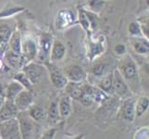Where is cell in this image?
<instances>
[{
  "mask_svg": "<svg viewBox=\"0 0 149 139\" xmlns=\"http://www.w3.org/2000/svg\"><path fill=\"white\" fill-rule=\"evenodd\" d=\"M118 71L120 73L123 80L129 86L131 92L136 93L140 88V76L137 64L130 55L123 56L120 60Z\"/></svg>",
  "mask_w": 149,
  "mask_h": 139,
  "instance_id": "cell-1",
  "label": "cell"
},
{
  "mask_svg": "<svg viewBox=\"0 0 149 139\" xmlns=\"http://www.w3.org/2000/svg\"><path fill=\"white\" fill-rule=\"evenodd\" d=\"M17 120L19 122V131L22 133V139H34L38 135L39 124L33 122L29 115L27 111L19 112L17 115Z\"/></svg>",
  "mask_w": 149,
  "mask_h": 139,
  "instance_id": "cell-2",
  "label": "cell"
},
{
  "mask_svg": "<svg viewBox=\"0 0 149 139\" xmlns=\"http://www.w3.org/2000/svg\"><path fill=\"white\" fill-rule=\"evenodd\" d=\"M47 69L41 63L29 62L22 67V73L26 75L30 83L33 85L39 84L43 80Z\"/></svg>",
  "mask_w": 149,
  "mask_h": 139,
  "instance_id": "cell-3",
  "label": "cell"
},
{
  "mask_svg": "<svg viewBox=\"0 0 149 139\" xmlns=\"http://www.w3.org/2000/svg\"><path fill=\"white\" fill-rule=\"evenodd\" d=\"M38 44L37 41L31 36H24L22 38V47H20V56L22 57L25 64H27L37 58Z\"/></svg>",
  "mask_w": 149,
  "mask_h": 139,
  "instance_id": "cell-4",
  "label": "cell"
},
{
  "mask_svg": "<svg viewBox=\"0 0 149 139\" xmlns=\"http://www.w3.org/2000/svg\"><path fill=\"white\" fill-rule=\"evenodd\" d=\"M0 138L1 139H22L19 125L17 118L0 122Z\"/></svg>",
  "mask_w": 149,
  "mask_h": 139,
  "instance_id": "cell-5",
  "label": "cell"
},
{
  "mask_svg": "<svg viewBox=\"0 0 149 139\" xmlns=\"http://www.w3.org/2000/svg\"><path fill=\"white\" fill-rule=\"evenodd\" d=\"M54 37L53 35L49 33H43L40 35L39 41H38V53L37 57L41 62L47 61L49 57L51 48H52Z\"/></svg>",
  "mask_w": 149,
  "mask_h": 139,
  "instance_id": "cell-6",
  "label": "cell"
},
{
  "mask_svg": "<svg viewBox=\"0 0 149 139\" xmlns=\"http://www.w3.org/2000/svg\"><path fill=\"white\" fill-rule=\"evenodd\" d=\"M113 74V94L117 95L120 97L127 98L131 94V90L129 86L127 85L125 81L123 80L120 73L117 69L112 73Z\"/></svg>",
  "mask_w": 149,
  "mask_h": 139,
  "instance_id": "cell-7",
  "label": "cell"
},
{
  "mask_svg": "<svg viewBox=\"0 0 149 139\" xmlns=\"http://www.w3.org/2000/svg\"><path fill=\"white\" fill-rule=\"evenodd\" d=\"M64 73L70 83L75 84H83L87 79V73L86 71L79 65H71L68 67Z\"/></svg>",
  "mask_w": 149,
  "mask_h": 139,
  "instance_id": "cell-8",
  "label": "cell"
},
{
  "mask_svg": "<svg viewBox=\"0 0 149 139\" xmlns=\"http://www.w3.org/2000/svg\"><path fill=\"white\" fill-rule=\"evenodd\" d=\"M50 82L52 83L54 87L56 89H65L67 85L69 84V81L64 73L63 71H61L56 66L51 65L48 69Z\"/></svg>",
  "mask_w": 149,
  "mask_h": 139,
  "instance_id": "cell-9",
  "label": "cell"
},
{
  "mask_svg": "<svg viewBox=\"0 0 149 139\" xmlns=\"http://www.w3.org/2000/svg\"><path fill=\"white\" fill-rule=\"evenodd\" d=\"M119 115L122 120L132 122L135 119V101L131 97L124 98L120 107Z\"/></svg>",
  "mask_w": 149,
  "mask_h": 139,
  "instance_id": "cell-10",
  "label": "cell"
},
{
  "mask_svg": "<svg viewBox=\"0 0 149 139\" xmlns=\"http://www.w3.org/2000/svg\"><path fill=\"white\" fill-rule=\"evenodd\" d=\"M33 100L34 98L32 92L24 89L16 96L13 102L19 112H24L27 111L33 105Z\"/></svg>",
  "mask_w": 149,
  "mask_h": 139,
  "instance_id": "cell-11",
  "label": "cell"
},
{
  "mask_svg": "<svg viewBox=\"0 0 149 139\" xmlns=\"http://www.w3.org/2000/svg\"><path fill=\"white\" fill-rule=\"evenodd\" d=\"M19 114V110H17L13 101L6 100L2 107L0 108V122H6L16 118Z\"/></svg>",
  "mask_w": 149,
  "mask_h": 139,
  "instance_id": "cell-12",
  "label": "cell"
},
{
  "mask_svg": "<svg viewBox=\"0 0 149 139\" xmlns=\"http://www.w3.org/2000/svg\"><path fill=\"white\" fill-rule=\"evenodd\" d=\"M66 55V46L60 40L54 39L52 48H51L49 59L51 62H58L62 59Z\"/></svg>",
  "mask_w": 149,
  "mask_h": 139,
  "instance_id": "cell-13",
  "label": "cell"
},
{
  "mask_svg": "<svg viewBox=\"0 0 149 139\" xmlns=\"http://www.w3.org/2000/svg\"><path fill=\"white\" fill-rule=\"evenodd\" d=\"M23 90V86L19 85L18 82L13 80L5 86V98L6 100L14 101L16 96Z\"/></svg>",
  "mask_w": 149,
  "mask_h": 139,
  "instance_id": "cell-14",
  "label": "cell"
},
{
  "mask_svg": "<svg viewBox=\"0 0 149 139\" xmlns=\"http://www.w3.org/2000/svg\"><path fill=\"white\" fill-rule=\"evenodd\" d=\"M65 91L67 96L71 99L80 101L84 94V84H75L69 82V84L65 87Z\"/></svg>",
  "mask_w": 149,
  "mask_h": 139,
  "instance_id": "cell-15",
  "label": "cell"
},
{
  "mask_svg": "<svg viewBox=\"0 0 149 139\" xmlns=\"http://www.w3.org/2000/svg\"><path fill=\"white\" fill-rule=\"evenodd\" d=\"M96 87L107 95L113 94V74L112 73H107V75L103 76L102 78L98 79L96 83Z\"/></svg>",
  "mask_w": 149,
  "mask_h": 139,
  "instance_id": "cell-16",
  "label": "cell"
},
{
  "mask_svg": "<svg viewBox=\"0 0 149 139\" xmlns=\"http://www.w3.org/2000/svg\"><path fill=\"white\" fill-rule=\"evenodd\" d=\"M132 46L135 53L138 55L146 56L149 52V44L148 40L143 37H136L132 38Z\"/></svg>",
  "mask_w": 149,
  "mask_h": 139,
  "instance_id": "cell-17",
  "label": "cell"
},
{
  "mask_svg": "<svg viewBox=\"0 0 149 139\" xmlns=\"http://www.w3.org/2000/svg\"><path fill=\"white\" fill-rule=\"evenodd\" d=\"M74 22V17L69 10H60L56 18V28L62 29L70 26V25Z\"/></svg>",
  "mask_w": 149,
  "mask_h": 139,
  "instance_id": "cell-18",
  "label": "cell"
},
{
  "mask_svg": "<svg viewBox=\"0 0 149 139\" xmlns=\"http://www.w3.org/2000/svg\"><path fill=\"white\" fill-rule=\"evenodd\" d=\"M58 111L60 118H68L71 111H72V105H71V98L68 96H64L58 102Z\"/></svg>",
  "mask_w": 149,
  "mask_h": 139,
  "instance_id": "cell-19",
  "label": "cell"
},
{
  "mask_svg": "<svg viewBox=\"0 0 149 139\" xmlns=\"http://www.w3.org/2000/svg\"><path fill=\"white\" fill-rule=\"evenodd\" d=\"M5 59H6L7 64L14 69L22 68V67L25 65L22 57L20 55L13 53L12 51H10L9 49L7 51L6 54H5Z\"/></svg>",
  "mask_w": 149,
  "mask_h": 139,
  "instance_id": "cell-20",
  "label": "cell"
},
{
  "mask_svg": "<svg viewBox=\"0 0 149 139\" xmlns=\"http://www.w3.org/2000/svg\"><path fill=\"white\" fill-rule=\"evenodd\" d=\"M105 51V46H104V41L102 39L98 40L97 42L95 43H90L89 47H88V53H87V57L90 60H93L96 57L100 56L102 53H104Z\"/></svg>",
  "mask_w": 149,
  "mask_h": 139,
  "instance_id": "cell-21",
  "label": "cell"
},
{
  "mask_svg": "<svg viewBox=\"0 0 149 139\" xmlns=\"http://www.w3.org/2000/svg\"><path fill=\"white\" fill-rule=\"evenodd\" d=\"M9 50L13 53L20 55V47H22V35L19 32H14L11 34L8 41Z\"/></svg>",
  "mask_w": 149,
  "mask_h": 139,
  "instance_id": "cell-22",
  "label": "cell"
},
{
  "mask_svg": "<svg viewBox=\"0 0 149 139\" xmlns=\"http://www.w3.org/2000/svg\"><path fill=\"white\" fill-rule=\"evenodd\" d=\"M27 114L29 117L35 122H40L45 119V110L39 106H32L27 110Z\"/></svg>",
  "mask_w": 149,
  "mask_h": 139,
  "instance_id": "cell-23",
  "label": "cell"
},
{
  "mask_svg": "<svg viewBox=\"0 0 149 139\" xmlns=\"http://www.w3.org/2000/svg\"><path fill=\"white\" fill-rule=\"evenodd\" d=\"M149 99L146 96H141L135 102V117H141L147 111Z\"/></svg>",
  "mask_w": 149,
  "mask_h": 139,
  "instance_id": "cell-24",
  "label": "cell"
},
{
  "mask_svg": "<svg viewBox=\"0 0 149 139\" xmlns=\"http://www.w3.org/2000/svg\"><path fill=\"white\" fill-rule=\"evenodd\" d=\"M47 117H48V121L50 123H56V122H58V121H59L60 115L58 111V101L51 102V104L48 108Z\"/></svg>",
  "mask_w": 149,
  "mask_h": 139,
  "instance_id": "cell-25",
  "label": "cell"
},
{
  "mask_svg": "<svg viewBox=\"0 0 149 139\" xmlns=\"http://www.w3.org/2000/svg\"><path fill=\"white\" fill-rule=\"evenodd\" d=\"M14 81H16L18 82V83L19 85H22L23 86V88L25 90H28L30 92H32L33 91V85L30 83V81L29 79L26 77V75H25L22 71H19V73H16L14 75Z\"/></svg>",
  "mask_w": 149,
  "mask_h": 139,
  "instance_id": "cell-26",
  "label": "cell"
},
{
  "mask_svg": "<svg viewBox=\"0 0 149 139\" xmlns=\"http://www.w3.org/2000/svg\"><path fill=\"white\" fill-rule=\"evenodd\" d=\"M78 18H79V22L81 26H83V28L86 31V32H89L91 30V24H90L88 15H87V11L85 9H84V8L79 9Z\"/></svg>",
  "mask_w": 149,
  "mask_h": 139,
  "instance_id": "cell-27",
  "label": "cell"
},
{
  "mask_svg": "<svg viewBox=\"0 0 149 139\" xmlns=\"http://www.w3.org/2000/svg\"><path fill=\"white\" fill-rule=\"evenodd\" d=\"M107 65L104 64V63H98V64H96L95 65L93 68H92L91 71H92V73L94 74L95 77H97L98 79L102 78L103 76H105L107 75L109 73H107Z\"/></svg>",
  "mask_w": 149,
  "mask_h": 139,
  "instance_id": "cell-28",
  "label": "cell"
},
{
  "mask_svg": "<svg viewBox=\"0 0 149 139\" xmlns=\"http://www.w3.org/2000/svg\"><path fill=\"white\" fill-rule=\"evenodd\" d=\"M128 32L133 38L136 37H143V34L141 32V28L138 22H132L128 26Z\"/></svg>",
  "mask_w": 149,
  "mask_h": 139,
  "instance_id": "cell-29",
  "label": "cell"
},
{
  "mask_svg": "<svg viewBox=\"0 0 149 139\" xmlns=\"http://www.w3.org/2000/svg\"><path fill=\"white\" fill-rule=\"evenodd\" d=\"M23 9H24V8L18 7V6L8 8L5 9V10H2L1 13H0V18H8V17H10V16H13L14 14L22 11V10H23Z\"/></svg>",
  "mask_w": 149,
  "mask_h": 139,
  "instance_id": "cell-30",
  "label": "cell"
},
{
  "mask_svg": "<svg viewBox=\"0 0 149 139\" xmlns=\"http://www.w3.org/2000/svg\"><path fill=\"white\" fill-rule=\"evenodd\" d=\"M88 3H89V7L92 9L91 12H93V13L99 12L105 4L104 1H89Z\"/></svg>",
  "mask_w": 149,
  "mask_h": 139,
  "instance_id": "cell-31",
  "label": "cell"
},
{
  "mask_svg": "<svg viewBox=\"0 0 149 139\" xmlns=\"http://www.w3.org/2000/svg\"><path fill=\"white\" fill-rule=\"evenodd\" d=\"M0 34L8 40L9 39L10 35H11V30L9 29L8 25H1L0 26Z\"/></svg>",
  "mask_w": 149,
  "mask_h": 139,
  "instance_id": "cell-32",
  "label": "cell"
},
{
  "mask_svg": "<svg viewBox=\"0 0 149 139\" xmlns=\"http://www.w3.org/2000/svg\"><path fill=\"white\" fill-rule=\"evenodd\" d=\"M56 129L53 128V129H49L47 131H45L39 139H53L56 136Z\"/></svg>",
  "mask_w": 149,
  "mask_h": 139,
  "instance_id": "cell-33",
  "label": "cell"
},
{
  "mask_svg": "<svg viewBox=\"0 0 149 139\" xmlns=\"http://www.w3.org/2000/svg\"><path fill=\"white\" fill-rule=\"evenodd\" d=\"M114 50L117 55L124 56L126 54V46L123 44H117L114 47Z\"/></svg>",
  "mask_w": 149,
  "mask_h": 139,
  "instance_id": "cell-34",
  "label": "cell"
},
{
  "mask_svg": "<svg viewBox=\"0 0 149 139\" xmlns=\"http://www.w3.org/2000/svg\"><path fill=\"white\" fill-rule=\"evenodd\" d=\"M135 139H148V129L145 128V129H141V131H138Z\"/></svg>",
  "mask_w": 149,
  "mask_h": 139,
  "instance_id": "cell-35",
  "label": "cell"
},
{
  "mask_svg": "<svg viewBox=\"0 0 149 139\" xmlns=\"http://www.w3.org/2000/svg\"><path fill=\"white\" fill-rule=\"evenodd\" d=\"M0 96L5 97V86L1 82H0Z\"/></svg>",
  "mask_w": 149,
  "mask_h": 139,
  "instance_id": "cell-36",
  "label": "cell"
},
{
  "mask_svg": "<svg viewBox=\"0 0 149 139\" xmlns=\"http://www.w3.org/2000/svg\"><path fill=\"white\" fill-rule=\"evenodd\" d=\"M6 41H7V39L5 38V37H3L1 34H0V47H2V46L6 44Z\"/></svg>",
  "mask_w": 149,
  "mask_h": 139,
  "instance_id": "cell-37",
  "label": "cell"
},
{
  "mask_svg": "<svg viewBox=\"0 0 149 139\" xmlns=\"http://www.w3.org/2000/svg\"><path fill=\"white\" fill-rule=\"evenodd\" d=\"M84 133H81V135H79V136H74L72 138H70V139H84Z\"/></svg>",
  "mask_w": 149,
  "mask_h": 139,
  "instance_id": "cell-38",
  "label": "cell"
},
{
  "mask_svg": "<svg viewBox=\"0 0 149 139\" xmlns=\"http://www.w3.org/2000/svg\"><path fill=\"white\" fill-rule=\"evenodd\" d=\"M6 101V98L5 97H2V96H0V108L2 107V105L4 104V102Z\"/></svg>",
  "mask_w": 149,
  "mask_h": 139,
  "instance_id": "cell-39",
  "label": "cell"
},
{
  "mask_svg": "<svg viewBox=\"0 0 149 139\" xmlns=\"http://www.w3.org/2000/svg\"><path fill=\"white\" fill-rule=\"evenodd\" d=\"M3 65V63H2V61L1 60H0V68H1V66Z\"/></svg>",
  "mask_w": 149,
  "mask_h": 139,
  "instance_id": "cell-40",
  "label": "cell"
},
{
  "mask_svg": "<svg viewBox=\"0 0 149 139\" xmlns=\"http://www.w3.org/2000/svg\"><path fill=\"white\" fill-rule=\"evenodd\" d=\"M0 139H1V138H0Z\"/></svg>",
  "mask_w": 149,
  "mask_h": 139,
  "instance_id": "cell-41",
  "label": "cell"
}]
</instances>
